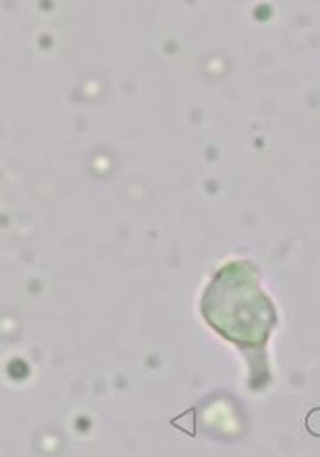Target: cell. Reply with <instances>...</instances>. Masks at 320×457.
Returning <instances> with one entry per match:
<instances>
[{
  "label": "cell",
  "instance_id": "1",
  "mask_svg": "<svg viewBox=\"0 0 320 457\" xmlns=\"http://www.w3.org/2000/svg\"><path fill=\"white\" fill-rule=\"evenodd\" d=\"M306 429H308L313 436H320V407L313 409L311 413L306 417Z\"/></svg>",
  "mask_w": 320,
  "mask_h": 457
}]
</instances>
